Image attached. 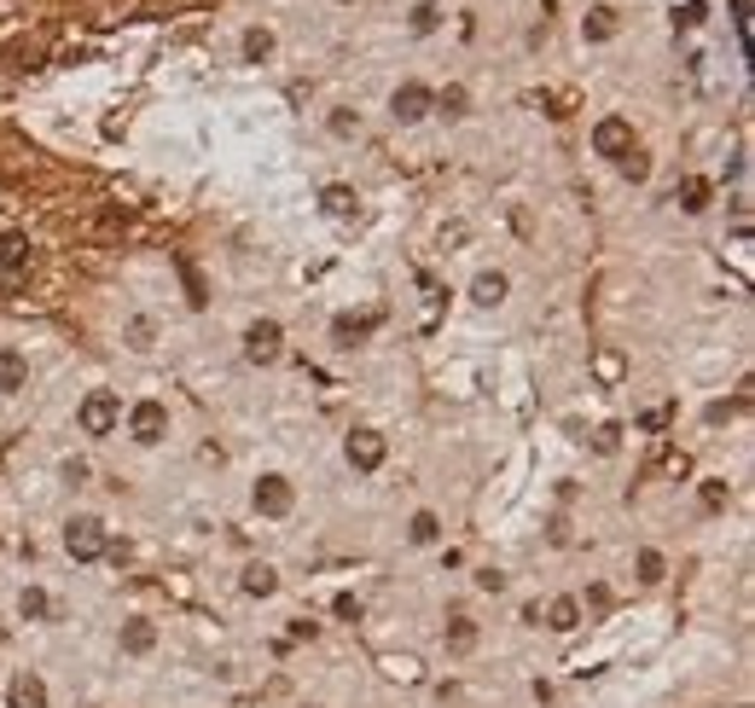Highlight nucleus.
<instances>
[{
	"instance_id": "f257e3e1",
	"label": "nucleus",
	"mask_w": 755,
	"mask_h": 708,
	"mask_svg": "<svg viewBox=\"0 0 755 708\" xmlns=\"http://www.w3.org/2000/svg\"><path fill=\"white\" fill-rule=\"evenodd\" d=\"M76 425L81 435H116V425H123V395L116 390H88L76 407Z\"/></svg>"
},
{
	"instance_id": "f03ea898",
	"label": "nucleus",
	"mask_w": 755,
	"mask_h": 708,
	"mask_svg": "<svg viewBox=\"0 0 755 708\" xmlns=\"http://www.w3.org/2000/svg\"><path fill=\"white\" fill-rule=\"evenodd\" d=\"M105 522L99 517H71L64 522V552H71L76 564H93V558H105Z\"/></svg>"
},
{
	"instance_id": "7ed1b4c3",
	"label": "nucleus",
	"mask_w": 755,
	"mask_h": 708,
	"mask_svg": "<svg viewBox=\"0 0 755 708\" xmlns=\"http://www.w3.org/2000/svg\"><path fill=\"white\" fill-rule=\"evenodd\" d=\"M128 435L140 447H158L163 435H169V407H163V401H134L128 407Z\"/></svg>"
},
{
	"instance_id": "20e7f679",
	"label": "nucleus",
	"mask_w": 755,
	"mask_h": 708,
	"mask_svg": "<svg viewBox=\"0 0 755 708\" xmlns=\"http://www.w3.org/2000/svg\"><path fill=\"white\" fill-rule=\"evenodd\" d=\"M436 111V93L425 88V81H401V88L390 93V116L401 128H413V123H425V116Z\"/></svg>"
},
{
	"instance_id": "39448f33",
	"label": "nucleus",
	"mask_w": 755,
	"mask_h": 708,
	"mask_svg": "<svg viewBox=\"0 0 755 708\" xmlns=\"http://www.w3.org/2000/svg\"><path fill=\"white\" fill-rule=\"evenodd\" d=\"M279 349H285V331H279V319H256V326L244 331V354H250L256 366L279 361Z\"/></svg>"
},
{
	"instance_id": "423d86ee",
	"label": "nucleus",
	"mask_w": 755,
	"mask_h": 708,
	"mask_svg": "<svg viewBox=\"0 0 755 708\" xmlns=\"http://www.w3.org/2000/svg\"><path fill=\"white\" fill-rule=\"evenodd\" d=\"M7 708H47V680L36 668H18L7 685Z\"/></svg>"
},
{
	"instance_id": "0eeeda50",
	"label": "nucleus",
	"mask_w": 755,
	"mask_h": 708,
	"mask_svg": "<svg viewBox=\"0 0 755 708\" xmlns=\"http://www.w3.org/2000/svg\"><path fill=\"white\" fill-rule=\"evenodd\" d=\"M593 151L599 157H622V151H633V128L622 123V116H604V123L593 128Z\"/></svg>"
},
{
	"instance_id": "6e6552de",
	"label": "nucleus",
	"mask_w": 755,
	"mask_h": 708,
	"mask_svg": "<svg viewBox=\"0 0 755 708\" xmlns=\"http://www.w3.org/2000/svg\"><path fill=\"white\" fill-rule=\"evenodd\" d=\"M18 390H29V354L24 349H0V395H18Z\"/></svg>"
},
{
	"instance_id": "1a4fd4ad",
	"label": "nucleus",
	"mask_w": 755,
	"mask_h": 708,
	"mask_svg": "<svg viewBox=\"0 0 755 708\" xmlns=\"http://www.w3.org/2000/svg\"><path fill=\"white\" fill-rule=\"evenodd\" d=\"M291 482H285V477H262L256 482V511L262 517H285V511H291Z\"/></svg>"
},
{
	"instance_id": "9d476101",
	"label": "nucleus",
	"mask_w": 755,
	"mask_h": 708,
	"mask_svg": "<svg viewBox=\"0 0 755 708\" xmlns=\"http://www.w3.org/2000/svg\"><path fill=\"white\" fill-rule=\"evenodd\" d=\"M349 465H355V470H378L383 465V435L378 430H355V435H349Z\"/></svg>"
},
{
	"instance_id": "9b49d317",
	"label": "nucleus",
	"mask_w": 755,
	"mask_h": 708,
	"mask_svg": "<svg viewBox=\"0 0 755 708\" xmlns=\"http://www.w3.org/2000/svg\"><path fill=\"white\" fill-rule=\"evenodd\" d=\"M506 274H477V285H471V302L477 308H500V302H506Z\"/></svg>"
},
{
	"instance_id": "f8f14e48",
	"label": "nucleus",
	"mask_w": 755,
	"mask_h": 708,
	"mask_svg": "<svg viewBox=\"0 0 755 708\" xmlns=\"http://www.w3.org/2000/svg\"><path fill=\"white\" fill-rule=\"evenodd\" d=\"M546 628H552V633H576V628H581V604H576V598H558V604L546 610Z\"/></svg>"
},
{
	"instance_id": "ddd939ff",
	"label": "nucleus",
	"mask_w": 755,
	"mask_h": 708,
	"mask_svg": "<svg viewBox=\"0 0 755 708\" xmlns=\"http://www.w3.org/2000/svg\"><path fill=\"white\" fill-rule=\"evenodd\" d=\"M373 326H378V314H366V319H355V314H343L338 326H331V337H338L343 349H355V343H361V337L373 331Z\"/></svg>"
},
{
	"instance_id": "4468645a",
	"label": "nucleus",
	"mask_w": 755,
	"mask_h": 708,
	"mask_svg": "<svg viewBox=\"0 0 755 708\" xmlns=\"http://www.w3.org/2000/svg\"><path fill=\"white\" fill-rule=\"evenodd\" d=\"M151 645H158V628H151V621H128L123 628V650L128 656H146Z\"/></svg>"
},
{
	"instance_id": "2eb2a0df",
	"label": "nucleus",
	"mask_w": 755,
	"mask_h": 708,
	"mask_svg": "<svg viewBox=\"0 0 755 708\" xmlns=\"http://www.w3.org/2000/svg\"><path fill=\"white\" fill-rule=\"evenodd\" d=\"M709 192H715L709 180H685L675 198H680V210H685V215H703V210H709Z\"/></svg>"
},
{
	"instance_id": "dca6fc26",
	"label": "nucleus",
	"mask_w": 755,
	"mask_h": 708,
	"mask_svg": "<svg viewBox=\"0 0 755 708\" xmlns=\"http://www.w3.org/2000/svg\"><path fill=\"white\" fill-rule=\"evenodd\" d=\"M581 29H587V41H611V36H616V12H611V7H593Z\"/></svg>"
},
{
	"instance_id": "f3484780",
	"label": "nucleus",
	"mask_w": 755,
	"mask_h": 708,
	"mask_svg": "<svg viewBox=\"0 0 755 708\" xmlns=\"http://www.w3.org/2000/svg\"><path fill=\"white\" fill-rule=\"evenodd\" d=\"M274 586H279V576H274L267 564H250V569H244V593H250V598H267Z\"/></svg>"
},
{
	"instance_id": "a211bd4d",
	"label": "nucleus",
	"mask_w": 755,
	"mask_h": 708,
	"mask_svg": "<svg viewBox=\"0 0 755 708\" xmlns=\"http://www.w3.org/2000/svg\"><path fill=\"white\" fill-rule=\"evenodd\" d=\"M477 645V621L471 616H453L448 621V650H471Z\"/></svg>"
},
{
	"instance_id": "6ab92c4d",
	"label": "nucleus",
	"mask_w": 755,
	"mask_h": 708,
	"mask_svg": "<svg viewBox=\"0 0 755 708\" xmlns=\"http://www.w3.org/2000/svg\"><path fill=\"white\" fill-rule=\"evenodd\" d=\"M47 610H53V604H47L41 586H24V593H18V616H24V621H41Z\"/></svg>"
},
{
	"instance_id": "aec40b11",
	"label": "nucleus",
	"mask_w": 755,
	"mask_h": 708,
	"mask_svg": "<svg viewBox=\"0 0 755 708\" xmlns=\"http://www.w3.org/2000/svg\"><path fill=\"white\" fill-rule=\"evenodd\" d=\"M320 204H326V215H355L361 198L349 192V187H326V192H320Z\"/></svg>"
},
{
	"instance_id": "412c9836",
	"label": "nucleus",
	"mask_w": 755,
	"mask_h": 708,
	"mask_svg": "<svg viewBox=\"0 0 755 708\" xmlns=\"http://www.w3.org/2000/svg\"><path fill=\"white\" fill-rule=\"evenodd\" d=\"M267 53H274V36L267 29H244V64H262Z\"/></svg>"
},
{
	"instance_id": "4be33fe9",
	"label": "nucleus",
	"mask_w": 755,
	"mask_h": 708,
	"mask_svg": "<svg viewBox=\"0 0 755 708\" xmlns=\"http://www.w3.org/2000/svg\"><path fill=\"white\" fill-rule=\"evenodd\" d=\"M436 534H442V522H436V511H418V517H413V529H407V541H413V546H430Z\"/></svg>"
},
{
	"instance_id": "5701e85b",
	"label": "nucleus",
	"mask_w": 755,
	"mask_h": 708,
	"mask_svg": "<svg viewBox=\"0 0 755 708\" xmlns=\"http://www.w3.org/2000/svg\"><path fill=\"white\" fill-rule=\"evenodd\" d=\"M616 168H622V180H645V175H651V157H645L640 146H633V151H622V157H616Z\"/></svg>"
},
{
	"instance_id": "b1692460",
	"label": "nucleus",
	"mask_w": 755,
	"mask_h": 708,
	"mask_svg": "<svg viewBox=\"0 0 755 708\" xmlns=\"http://www.w3.org/2000/svg\"><path fill=\"white\" fill-rule=\"evenodd\" d=\"M331 134H338V140H349V134H361V111H349V105H338L331 111V123H326Z\"/></svg>"
},
{
	"instance_id": "393cba45",
	"label": "nucleus",
	"mask_w": 755,
	"mask_h": 708,
	"mask_svg": "<svg viewBox=\"0 0 755 708\" xmlns=\"http://www.w3.org/2000/svg\"><path fill=\"white\" fill-rule=\"evenodd\" d=\"M436 111H442V116H465V88H448V93H436Z\"/></svg>"
},
{
	"instance_id": "a878e982",
	"label": "nucleus",
	"mask_w": 755,
	"mask_h": 708,
	"mask_svg": "<svg viewBox=\"0 0 755 708\" xmlns=\"http://www.w3.org/2000/svg\"><path fill=\"white\" fill-rule=\"evenodd\" d=\"M151 331H158L151 319H134V326H128V349H151Z\"/></svg>"
},
{
	"instance_id": "bb28decb",
	"label": "nucleus",
	"mask_w": 755,
	"mask_h": 708,
	"mask_svg": "<svg viewBox=\"0 0 755 708\" xmlns=\"http://www.w3.org/2000/svg\"><path fill=\"white\" fill-rule=\"evenodd\" d=\"M640 581H663V552H640Z\"/></svg>"
},
{
	"instance_id": "cd10ccee",
	"label": "nucleus",
	"mask_w": 755,
	"mask_h": 708,
	"mask_svg": "<svg viewBox=\"0 0 755 708\" xmlns=\"http://www.w3.org/2000/svg\"><path fill=\"white\" fill-rule=\"evenodd\" d=\"M0 262H7V267L24 262V239H18V232H12V239H0Z\"/></svg>"
},
{
	"instance_id": "c85d7f7f",
	"label": "nucleus",
	"mask_w": 755,
	"mask_h": 708,
	"mask_svg": "<svg viewBox=\"0 0 755 708\" xmlns=\"http://www.w3.org/2000/svg\"><path fill=\"white\" fill-rule=\"evenodd\" d=\"M413 29H418V36L436 29V7H430V0H418V7H413Z\"/></svg>"
},
{
	"instance_id": "c756f323",
	"label": "nucleus",
	"mask_w": 755,
	"mask_h": 708,
	"mask_svg": "<svg viewBox=\"0 0 755 708\" xmlns=\"http://www.w3.org/2000/svg\"><path fill=\"white\" fill-rule=\"evenodd\" d=\"M477 586H482V593H506V576H500V569H482Z\"/></svg>"
},
{
	"instance_id": "7c9ffc66",
	"label": "nucleus",
	"mask_w": 755,
	"mask_h": 708,
	"mask_svg": "<svg viewBox=\"0 0 755 708\" xmlns=\"http://www.w3.org/2000/svg\"><path fill=\"white\" fill-rule=\"evenodd\" d=\"M331 610H338V616H343V621H361V604H355V598H349V593H343V598H338V604H331Z\"/></svg>"
}]
</instances>
